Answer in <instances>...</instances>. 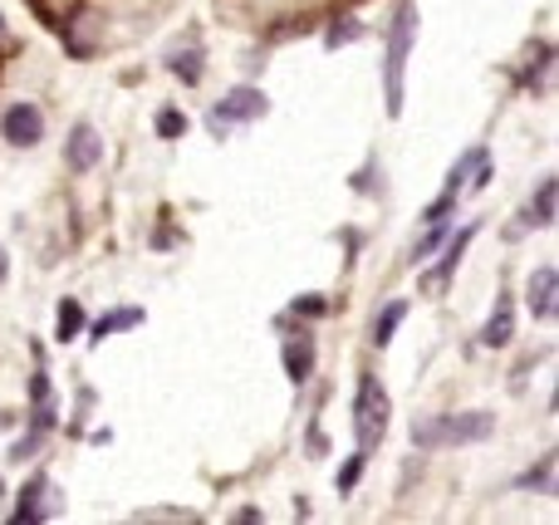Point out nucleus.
<instances>
[{"mask_svg": "<svg viewBox=\"0 0 559 525\" xmlns=\"http://www.w3.org/2000/svg\"><path fill=\"white\" fill-rule=\"evenodd\" d=\"M496 428L491 413H466V418H427L413 422V448H466V442H486Z\"/></svg>", "mask_w": 559, "mask_h": 525, "instance_id": "f257e3e1", "label": "nucleus"}, {"mask_svg": "<svg viewBox=\"0 0 559 525\" xmlns=\"http://www.w3.org/2000/svg\"><path fill=\"white\" fill-rule=\"evenodd\" d=\"M417 35V10L403 5L393 20V35H388V64H383V94H388V114H403V74H407V49Z\"/></svg>", "mask_w": 559, "mask_h": 525, "instance_id": "f03ea898", "label": "nucleus"}, {"mask_svg": "<svg viewBox=\"0 0 559 525\" xmlns=\"http://www.w3.org/2000/svg\"><path fill=\"white\" fill-rule=\"evenodd\" d=\"M354 428H358V442H364V448L383 442V432H388V393L378 389V379H364V389H358Z\"/></svg>", "mask_w": 559, "mask_h": 525, "instance_id": "7ed1b4c3", "label": "nucleus"}, {"mask_svg": "<svg viewBox=\"0 0 559 525\" xmlns=\"http://www.w3.org/2000/svg\"><path fill=\"white\" fill-rule=\"evenodd\" d=\"M0 133H5L10 147H35L39 138H45V118H39L35 104H15V108H5V118H0Z\"/></svg>", "mask_w": 559, "mask_h": 525, "instance_id": "20e7f679", "label": "nucleus"}, {"mask_svg": "<svg viewBox=\"0 0 559 525\" xmlns=\"http://www.w3.org/2000/svg\"><path fill=\"white\" fill-rule=\"evenodd\" d=\"M98 157H104V143H98V133L88 123H79L74 133H69V143H64V163L74 167V172H88V167H98Z\"/></svg>", "mask_w": 559, "mask_h": 525, "instance_id": "39448f33", "label": "nucleus"}, {"mask_svg": "<svg viewBox=\"0 0 559 525\" xmlns=\"http://www.w3.org/2000/svg\"><path fill=\"white\" fill-rule=\"evenodd\" d=\"M216 108H222L216 118H236V123H251V118H261L271 104H265L261 88H231V94H226Z\"/></svg>", "mask_w": 559, "mask_h": 525, "instance_id": "423d86ee", "label": "nucleus"}, {"mask_svg": "<svg viewBox=\"0 0 559 525\" xmlns=\"http://www.w3.org/2000/svg\"><path fill=\"white\" fill-rule=\"evenodd\" d=\"M555 300H559V271L555 265H540V271L531 275V314L535 320H550Z\"/></svg>", "mask_w": 559, "mask_h": 525, "instance_id": "0eeeda50", "label": "nucleus"}, {"mask_svg": "<svg viewBox=\"0 0 559 525\" xmlns=\"http://www.w3.org/2000/svg\"><path fill=\"white\" fill-rule=\"evenodd\" d=\"M555 192H559L555 182H540V192H535L531 212H525L521 222L511 226V236H525V231H531V226H555Z\"/></svg>", "mask_w": 559, "mask_h": 525, "instance_id": "6e6552de", "label": "nucleus"}, {"mask_svg": "<svg viewBox=\"0 0 559 525\" xmlns=\"http://www.w3.org/2000/svg\"><path fill=\"white\" fill-rule=\"evenodd\" d=\"M55 487H49V477H35L29 481V491H25V506L15 511V521H45V516H55Z\"/></svg>", "mask_w": 559, "mask_h": 525, "instance_id": "1a4fd4ad", "label": "nucleus"}, {"mask_svg": "<svg viewBox=\"0 0 559 525\" xmlns=\"http://www.w3.org/2000/svg\"><path fill=\"white\" fill-rule=\"evenodd\" d=\"M309 369H314V344L299 334V339H285V373L295 383H305L309 379Z\"/></svg>", "mask_w": 559, "mask_h": 525, "instance_id": "9d476101", "label": "nucleus"}, {"mask_svg": "<svg viewBox=\"0 0 559 525\" xmlns=\"http://www.w3.org/2000/svg\"><path fill=\"white\" fill-rule=\"evenodd\" d=\"M511 330H515L511 295H501V300H496V314H491V324H486V334H481V344H491V349H501V344H511Z\"/></svg>", "mask_w": 559, "mask_h": 525, "instance_id": "9b49d317", "label": "nucleus"}, {"mask_svg": "<svg viewBox=\"0 0 559 525\" xmlns=\"http://www.w3.org/2000/svg\"><path fill=\"white\" fill-rule=\"evenodd\" d=\"M472 236H476V226H462V236H456V241H452V251H447L442 271H437V275H432V281H427V285H432V290H437V285H442V281H447V275H452V271H456V261H462V251H466V241H472Z\"/></svg>", "mask_w": 559, "mask_h": 525, "instance_id": "f8f14e48", "label": "nucleus"}, {"mask_svg": "<svg viewBox=\"0 0 559 525\" xmlns=\"http://www.w3.org/2000/svg\"><path fill=\"white\" fill-rule=\"evenodd\" d=\"M133 324H143V310H118V314H104V320L94 324V334L104 339V334H118V330H133Z\"/></svg>", "mask_w": 559, "mask_h": 525, "instance_id": "ddd939ff", "label": "nucleus"}, {"mask_svg": "<svg viewBox=\"0 0 559 525\" xmlns=\"http://www.w3.org/2000/svg\"><path fill=\"white\" fill-rule=\"evenodd\" d=\"M403 314H407V305H403V300H393V305H388V310H383V320L373 324V339H378V349H383V344L393 339V330H397V324H403Z\"/></svg>", "mask_w": 559, "mask_h": 525, "instance_id": "4468645a", "label": "nucleus"}, {"mask_svg": "<svg viewBox=\"0 0 559 525\" xmlns=\"http://www.w3.org/2000/svg\"><path fill=\"white\" fill-rule=\"evenodd\" d=\"M79 330H84V314H79L74 300H64L59 305V339H74Z\"/></svg>", "mask_w": 559, "mask_h": 525, "instance_id": "2eb2a0df", "label": "nucleus"}, {"mask_svg": "<svg viewBox=\"0 0 559 525\" xmlns=\"http://www.w3.org/2000/svg\"><path fill=\"white\" fill-rule=\"evenodd\" d=\"M521 487H540V491H550V487H555V457H545V462H540V472H525Z\"/></svg>", "mask_w": 559, "mask_h": 525, "instance_id": "dca6fc26", "label": "nucleus"}, {"mask_svg": "<svg viewBox=\"0 0 559 525\" xmlns=\"http://www.w3.org/2000/svg\"><path fill=\"white\" fill-rule=\"evenodd\" d=\"M182 118H177V114H163V118H157V133H163V138H177V133H182Z\"/></svg>", "mask_w": 559, "mask_h": 525, "instance_id": "f3484780", "label": "nucleus"}, {"mask_svg": "<svg viewBox=\"0 0 559 525\" xmlns=\"http://www.w3.org/2000/svg\"><path fill=\"white\" fill-rule=\"evenodd\" d=\"M358 472H364V457H354V462H348V467H344V477H338V487H354V481H358Z\"/></svg>", "mask_w": 559, "mask_h": 525, "instance_id": "a211bd4d", "label": "nucleus"}, {"mask_svg": "<svg viewBox=\"0 0 559 525\" xmlns=\"http://www.w3.org/2000/svg\"><path fill=\"white\" fill-rule=\"evenodd\" d=\"M138 521H192V516H187V511H143Z\"/></svg>", "mask_w": 559, "mask_h": 525, "instance_id": "6ab92c4d", "label": "nucleus"}, {"mask_svg": "<svg viewBox=\"0 0 559 525\" xmlns=\"http://www.w3.org/2000/svg\"><path fill=\"white\" fill-rule=\"evenodd\" d=\"M295 310H305V314H319V310H324V300H319V295H305V300H295Z\"/></svg>", "mask_w": 559, "mask_h": 525, "instance_id": "aec40b11", "label": "nucleus"}, {"mask_svg": "<svg viewBox=\"0 0 559 525\" xmlns=\"http://www.w3.org/2000/svg\"><path fill=\"white\" fill-rule=\"evenodd\" d=\"M0 281H5V251H0Z\"/></svg>", "mask_w": 559, "mask_h": 525, "instance_id": "412c9836", "label": "nucleus"}]
</instances>
